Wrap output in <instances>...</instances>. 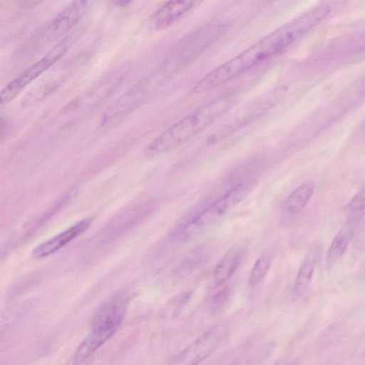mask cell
I'll list each match as a JSON object with an SVG mask.
<instances>
[{
	"label": "cell",
	"mask_w": 365,
	"mask_h": 365,
	"mask_svg": "<svg viewBox=\"0 0 365 365\" xmlns=\"http://www.w3.org/2000/svg\"><path fill=\"white\" fill-rule=\"evenodd\" d=\"M330 11L328 6H317L275 29L211 71L195 84L192 91H209L280 54L320 24Z\"/></svg>",
	"instance_id": "1"
},
{
	"label": "cell",
	"mask_w": 365,
	"mask_h": 365,
	"mask_svg": "<svg viewBox=\"0 0 365 365\" xmlns=\"http://www.w3.org/2000/svg\"><path fill=\"white\" fill-rule=\"evenodd\" d=\"M233 101L226 95L204 104L160 134L148 145L145 153L153 157L178 148L228 111Z\"/></svg>",
	"instance_id": "2"
},
{
	"label": "cell",
	"mask_w": 365,
	"mask_h": 365,
	"mask_svg": "<svg viewBox=\"0 0 365 365\" xmlns=\"http://www.w3.org/2000/svg\"><path fill=\"white\" fill-rule=\"evenodd\" d=\"M227 26H205L182 39L170 51L160 66L172 77L206 51L226 32Z\"/></svg>",
	"instance_id": "3"
},
{
	"label": "cell",
	"mask_w": 365,
	"mask_h": 365,
	"mask_svg": "<svg viewBox=\"0 0 365 365\" xmlns=\"http://www.w3.org/2000/svg\"><path fill=\"white\" fill-rule=\"evenodd\" d=\"M256 184L255 179H250L232 187L187 222L181 231V236L184 239L190 240L212 227L242 201L251 192Z\"/></svg>",
	"instance_id": "4"
},
{
	"label": "cell",
	"mask_w": 365,
	"mask_h": 365,
	"mask_svg": "<svg viewBox=\"0 0 365 365\" xmlns=\"http://www.w3.org/2000/svg\"><path fill=\"white\" fill-rule=\"evenodd\" d=\"M84 27L69 33L46 55L10 81L0 91V104L13 101L31 82L58 61L83 34Z\"/></svg>",
	"instance_id": "5"
},
{
	"label": "cell",
	"mask_w": 365,
	"mask_h": 365,
	"mask_svg": "<svg viewBox=\"0 0 365 365\" xmlns=\"http://www.w3.org/2000/svg\"><path fill=\"white\" fill-rule=\"evenodd\" d=\"M227 334L226 324H218L212 327L177 355L173 363L191 365L200 363L222 344Z\"/></svg>",
	"instance_id": "6"
},
{
	"label": "cell",
	"mask_w": 365,
	"mask_h": 365,
	"mask_svg": "<svg viewBox=\"0 0 365 365\" xmlns=\"http://www.w3.org/2000/svg\"><path fill=\"white\" fill-rule=\"evenodd\" d=\"M89 0H71L51 21L46 30V37L54 41L66 36L86 14Z\"/></svg>",
	"instance_id": "7"
},
{
	"label": "cell",
	"mask_w": 365,
	"mask_h": 365,
	"mask_svg": "<svg viewBox=\"0 0 365 365\" xmlns=\"http://www.w3.org/2000/svg\"><path fill=\"white\" fill-rule=\"evenodd\" d=\"M128 304V299L125 294H116L109 297L94 312L92 328H118L125 316Z\"/></svg>",
	"instance_id": "8"
},
{
	"label": "cell",
	"mask_w": 365,
	"mask_h": 365,
	"mask_svg": "<svg viewBox=\"0 0 365 365\" xmlns=\"http://www.w3.org/2000/svg\"><path fill=\"white\" fill-rule=\"evenodd\" d=\"M200 0H168L150 18L152 30L165 29L178 21L194 8Z\"/></svg>",
	"instance_id": "9"
},
{
	"label": "cell",
	"mask_w": 365,
	"mask_h": 365,
	"mask_svg": "<svg viewBox=\"0 0 365 365\" xmlns=\"http://www.w3.org/2000/svg\"><path fill=\"white\" fill-rule=\"evenodd\" d=\"M92 221L91 218L83 220L61 233L40 243L33 250V257L35 259L43 258L58 251L88 230Z\"/></svg>",
	"instance_id": "10"
},
{
	"label": "cell",
	"mask_w": 365,
	"mask_h": 365,
	"mask_svg": "<svg viewBox=\"0 0 365 365\" xmlns=\"http://www.w3.org/2000/svg\"><path fill=\"white\" fill-rule=\"evenodd\" d=\"M117 328H92L89 334L81 341L74 356L76 364H84L115 333Z\"/></svg>",
	"instance_id": "11"
},
{
	"label": "cell",
	"mask_w": 365,
	"mask_h": 365,
	"mask_svg": "<svg viewBox=\"0 0 365 365\" xmlns=\"http://www.w3.org/2000/svg\"><path fill=\"white\" fill-rule=\"evenodd\" d=\"M321 252L319 242H314L308 249L299 268L295 284L296 294L304 292L312 281L313 273Z\"/></svg>",
	"instance_id": "12"
},
{
	"label": "cell",
	"mask_w": 365,
	"mask_h": 365,
	"mask_svg": "<svg viewBox=\"0 0 365 365\" xmlns=\"http://www.w3.org/2000/svg\"><path fill=\"white\" fill-rule=\"evenodd\" d=\"M244 252L241 246L235 245L225 254L214 270L216 284H221L232 276L243 259Z\"/></svg>",
	"instance_id": "13"
},
{
	"label": "cell",
	"mask_w": 365,
	"mask_h": 365,
	"mask_svg": "<svg viewBox=\"0 0 365 365\" xmlns=\"http://www.w3.org/2000/svg\"><path fill=\"white\" fill-rule=\"evenodd\" d=\"M355 223L349 222L333 238L327 253V263L331 266L344 254L354 235Z\"/></svg>",
	"instance_id": "14"
},
{
	"label": "cell",
	"mask_w": 365,
	"mask_h": 365,
	"mask_svg": "<svg viewBox=\"0 0 365 365\" xmlns=\"http://www.w3.org/2000/svg\"><path fill=\"white\" fill-rule=\"evenodd\" d=\"M314 188V183L312 181H307L298 186L285 200L284 211L289 215L300 212L310 200Z\"/></svg>",
	"instance_id": "15"
},
{
	"label": "cell",
	"mask_w": 365,
	"mask_h": 365,
	"mask_svg": "<svg viewBox=\"0 0 365 365\" xmlns=\"http://www.w3.org/2000/svg\"><path fill=\"white\" fill-rule=\"evenodd\" d=\"M276 246L269 245L255 261L248 277L250 286L258 284L267 274L276 253Z\"/></svg>",
	"instance_id": "16"
},
{
	"label": "cell",
	"mask_w": 365,
	"mask_h": 365,
	"mask_svg": "<svg viewBox=\"0 0 365 365\" xmlns=\"http://www.w3.org/2000/svg\"><path fill=\"white\" fill-rule=\"evenodd\" d=\"M350 218L349 221L356 223L364 214V190H360L354 197L348 207Z\"/></svg>",
	"instance_id": "17"
},
{
	"label": "cell",
	"mask_w": 365,
	"mask_h": 365,
	"mask_svg": "<svg viewBox=\"0 0 365 365\" xmlns=\"http://www.w3.org/2000/svg\"><path fill=\"white\" fill-rule=\"evenodd\" d=\"M229 293V289L226 288L214 297L213 302L216 308L222 306L227 300Z\"/></svg>",
	"instance_id": "18"
},
{
	"label": "cell",
	"mask_w": 365,
	"mask_h": 365,
	"mask_svg": "<svg viewBox=\"0 0 365 365\" xmlns=\"http://www.w3.org/2000/svg\"><path fill=\"white\" fill-rule=\"evenodd\" d=\"M133 0H112L113 4L117 7H125L129 5Z\"/></svg>",
	"instance_id": "19"
},
{
	"label": "cell",
	"mask_w": 365,
	"mask_h": 365,
	"mask_svg": "<svg viewBox=\"0 0 365 365\" xmlns=\"http://www.w3.org/2000/svg\"><path fill=\"white\" fill-rule=\"evenodd\" d=\"M2 128H3V125H1V123L0 122V133H1V130H2Z\"/></svg>",
	"instance_id": "20"
}]
</instances>
